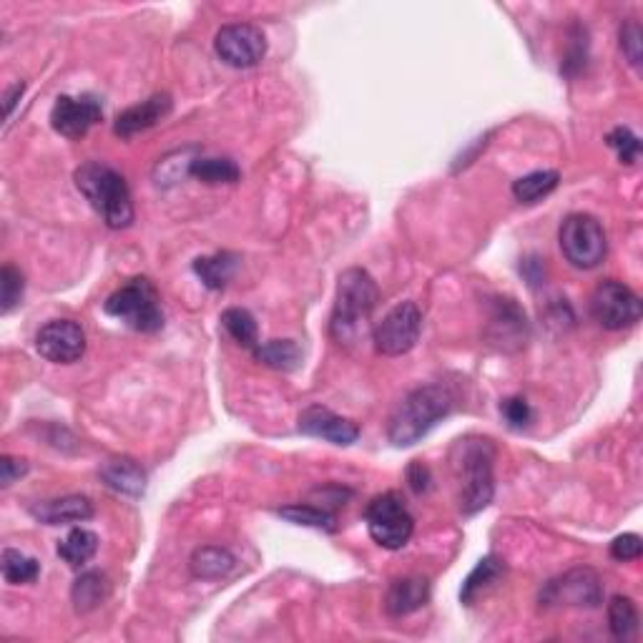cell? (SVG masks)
<instances>
[{"instance_id":"cell-10","label":"cell","mask_w":643,"mask_h":643,"mask_svg":"<svg viewBox=\"0 0 643 643\" xmlns=\"http://www.w3.org/2000/svg\"><path fill=\"white\" fill-rule=\"evenodd\" d=\"M603 601V583L591 568H573L543 586L541 606H576L596 608Z\"/></svg>"},{"instance_id":"cell-26","label":"cell","mask_w":643,"mask_h":643,"mask_svg":"<svg viewBox=\"0 0 643 643\" xmlns=\"http://www.w3.org/2000/svg\"><path fill=\"white\" fill-rule=\"evenodd\" d=\"M558 181H561L558 171H533V174L513 181V196L520 204H535V201L546 199L551 191H556Z\"/></svg>"},{"instance_id":"cell-34","label":"cell","mask_w":643,"mask_h":643,"mask_svg":"<svg viewBox=\"0 0 643 643\" xmlns=\"http://www.w3.org/2000/svg\"><path fill=\"white\" fill-rule=\"evenodd\" d=\"M500 415L513 430H523L533 422V410H530L528 400H523V397H508V400L500 402Z\"/></svg>"},{"instance_id":"cell-36","label":"cell","mask_w":643,"mask_h":643,"mask_svg":"<svg viewBox=\"0 0 643 643\" xmlns=\"http://www.w3.org/2000/svg\"><path fill=\"white\" fill-rule=\"evenodd\" d=\"M641 553H643V543H641V535L636 533H623L611 543L613 561H621V563L636 561V558H641Z\"/></svg>"},{"instance_id":"cell-31","label":"cell","mask_w":643,"mask_h":643,"mask_svg":"<svg viewBox=\"0 0 643 643\" xmlns=\"http://www.w3.org/2000/svg\"><path fill=\"white\" fill-rule=\"evenodd\" d=\"M38 576H41V563H38L36 558L16 551V548H6V551H3V578H6L11 586L33 583Z\"/></svg>"},{"instance_id":"cell-25","label":"cell","mask_w":643,"mask_h":643,"mask_svg":"<svg viewBox=\"0 0 643 643\" xmlns=\"http://www.w3.org/2000/svg\"><path fill=\"white\" fill-rule=\"evenodd\" d=\"M252 352L262 365L272 367V370L292 372L302 362V350H299L294 340H269L254 347Z\"/></svg>"},{"instance_id":"cell-24","label":"cell","mask_w":643,"mask_h":643,"mask_svg":"<svg viewBox=\"0 0 643 643\" xmlns=\"http://www.w3.org/2000/svg\"><path fill=\"white\" fill-rule=\"evenodd\" d=\"M98 535L88 528H73L71 533L58 543V556L71 568H81L96 556Z\"/></svg>"},{"instance_id":"cell-32","label":"cell","mask_w":643,"mask_h":643,"mask_svg":"<svg viewBox=\"0 0 643 643\" xmlns=\"http://www.w3.org/2000/svg\"><path fill=\"white\" fill-rule=\"evenodd\" d=\"M23 289H26V279H23L21 269H16L13 264H6L0 269V309H3V314H11L21 304Z\"/></svg>"},{"instance_id":"cell-27","label":"cell","mask_w":643,"mask_h":643,"mask_svg":"<svg viewBox=\"0 0 643 643\" xmlns=\"http://www.w3.org/2000/svg\"><path fill=\"white\" fill-rule=\"evenodd\" d=\"M222 327L227 330V335L232 337L239 347L254 350V347L259 345L257 319L252 317V312H249V309L229 307L227 312L222 314Z\"/></svg>"},{"instance_id":"cell-22","label":"cell","mask_w":643,"mask_h":643,"mask_svg":"<svg viewBox=\"0 0 643 643\" xmlns=\"http://www.w3.org/2000/svg\"><path fill=\"white\" fill-rule=\"evenodd\" d=\"M239 259L229 252L211 254V257L194 259V272L196 277L204 282V287L209 289H224L232 282L234 272H237Z\"/></svg>"},{"instance_id":"cell-35","label":"cell","mask_w":643,"mask_h":643,"mask_svg":"<svg viewBox=\"0 0 643 643\" xmlns=\"http://www.w3.org/2000/svg\"><path fill=\"white\" fill-rule=\"evenodd\" d=\"M621 48H623V53H626V58L631 66H638V63H641L643 33H641V26H638L636 21H628L621 26Z\"/></svg>"},{"instance_id":"cell-4","label":"cell","mask_w":643,"mask_h":643,"mask_svg":"<svg viewBox=\"0 0 643 643\" xmlns=\"http://www.w3.org/2000/svg\"><path fill=\"white\" fill-rule=\"evenodd\" d=\"M493 458V443L483 438L460 440L455 448V475H458L460 485L458 500L465 515L480 513L493 500Z\"/></svg>"},{"instance_id":"cell-16","label":"cell","mask_w":643,"mask_h":643,"mask_svg":"<svg viewBox=\"0 0 643 643\" xmlns=\"http://www.w3.org/2000/svg\"><path fill=\"white\" fill-rule=\"evenodd\" d=\"M171 114V96L169 93H154L146 101L136 103L131 109L121 111L116 116L114 134L121 136V139H131V136L141 134V131L154 129L156 124L166 119Z\"/></svg>"},{"instance_id":"cell-14","label":"cell","mask_w":643,"mask_h":643,"mask_svg":"<svg viewBox=\"0 0 643 643\" xmlns=\"http://www.w3.org/2000/svg\"><path fill=\"white\" fill-rule=\"evenodd\" d=\"M299 430L304 435L322 438L332 445H352L360 438L357 422L335 415V412L322 405H309L307 410H302V415H299Z\"/></svg>"},{"instance_id":"cell-5","label":"cell","mask_w":643,"mask_h":643,"mask_svg":"<svg viewBox=\"0 0 643 643\" xmlns=\"http://www.w3.org/2000/svg\"><path fill=\"white\" fill-rule=\"evenodd\" d=\"M103 312L121 319L126 327L144 332V335H154L164 327V309H161L159 292L146 277H136L116 289L103 304Z\"/></svg>"},{"instance_id":"cell-6","label":"cell","mask_w":643,"mask_h":643,"mask_svg":"<svg viewBox=\"0 0 643 643\" xmlns=\"http://www.w3.org/2000/svg\"><path fill=\"white\" fill-rule=\"evenodd\" d=\"M365 523L370 538L387 551H400L415 533V518L397 493H382L367 503Z\"/></svg>"},{"instance_id":"cell-23","label":"cell","mask_w":643,"mask_h":643,"mask_svg":"<svg viewBox=\"0 0 643 643\" xmlns=\"http://www.w3.org/2000/svg\"><path fill=\"white\" fill-rule=\"evenodd\" d=\"M109 591H111L109 578L103 576V573H98V571L83 573V576L76 578V583H73L71 601H73V606H76L78 613H88L106 601Z\"/></svg>"},{"instance_id":"cell-38","label":"cell","mask_w":643,"mask_h":643,"mask_svg":"<svg viewBox=\"0 0 643 643\" xmlns=\"http://www.w3.org/2000/svg\"><path fill=\"white\" fill-rule=\"evenodd\" d=\"M26 473H28L26 460L11 458V455H3V458H0V483H3V488L13 485L21 475Z\"/></svg>"},{"instance_id":"cell-39","label":"cell","mask_w":643,"mask_h":643,"mask_svg":"<svg viewBox=\"0 0 643 643\" xmlns=\"http://www.w3.org/2000/svg\"><path fill=\"white\" fill-rule=\"evenodd\" d=\"M23 91H26V83H23V81L16 83L13 88H8V91H6V116L13 114V109H16V103L21 101Z\"/></svg>"},{"instance_id":"cell-33","label":"cell","mask_w":643,"mask_h":643,"mask_svg":"<svg viewBox=\"0 0 643 643\" xmlns=\"http://www.w3.org/2000/svg\"><path fill=\"white\" fill-rule=\"evenodd\" d=\"M606 141L618 154L621 164H636L638 156H641V139H638L628 126H616V129L606 136Z\"/></svg>"},{"instance_id":"cell-28","label":"cell","mask_w":643,"mask_h":643,"mask_svg":"<svg viewBox=\"0 0 643 643\" xmlns=\"http://www.w3.org/2000/svg\"><path fill=\"white\" fill-rule=\"evenodd\" d=\"M608 628L616 641H628L638 631V608L628 596H613L608 603Z\"/></svg>"},{"instance_id":"cell-9","label":"cell","mask_w":643,"mask_h":643,"mask_svg":"<svg viewBox=\"0 0 643 643\" xmlns=\"http://www.w3.org/2000/svg\"><path fill=\"white\" fill-rule=\"evenodd\" d=\"M422 332V312L415 302H402L382 317L372 332V340L380 355L400 357L417 345Z\"/></svg>"},{"instance_id":"cell-7","label":"cell","mask_w":643,"mask_h":643,"mask_svg":"<svg viewBox=\"0 0 643 643\" xmlns=\"http://www.w3.org/2000/svg\"><path fill=\"white\" fill-rule=\"evenodd\" d=\"M561 252L576 269H596L606 259V229L591 214H571L558 232Z\"/></svg>"},{"instance_id":"cell-20","label":"cell","mask_w":643,"mask_h":643,"mask_svg":"<svg viewBox=\"0 0 643 643\" xmlns=\"http://www.w3.org/2000/svg\"><path fill=\"white\" fill-rule=\"evenodd\" d=\"M237 566V558L227 551V548L219 546H206L194 551L191 556V573L196 578H204V581H217V578L229 576Z\"/></svg>"},{"instance_id":"cell-11","label":"cell","mask_w":643,"mask_h":643,"mask_svg":"<svg viewBox=\"0 0 643 643\" xmlns=\"http://www.w3.org/2000/svg\"><path fill=\"white\" fill-rule=\"evenodd\" d=\"M214 51L227 66L252 68L267 53V36L252 23H232L217 33Z\"/></svg>"},{"instance_id":"cell-30","label":"cell","mask_w":643,"mask_h":643,"mask_svg":"<svg viewBox=\"0 0 643 643\" xmlns=\"http://www.w3.org/2000/svg\"><path fill=\"white\" fill-rule=\"evenodd\" d=\"M279 515L294 525H307V528L327 530V533H335L337 530L335 513H330L327 508H317V505H309V503L287 505V508H279Z\"/></svg>"},{"instance_id":"cell-13","label":"cell","mask_w":643,"mask_h":643,"mask_svg":"<svg viewBox=\"0 0 643 643\" xmlns=\"http://www.w3.org/2000/svg\"><path fill=\"white\" fill-rule=\"evenodd\" d=\"M101 119V103L93 96H58L51 109V126L66 139H81Z\"/></svg>"},{"instance_id":"cell-2","label":"cell","mask_w":643,"mask_h":643,"mask_svg":"<svg viewBox=\"0 0 643 643\" xmlns=\"http://www.w3.org/2000/svg\"><path fill=\"white\" fill-rule=\"evenodd\" d=\"M76 189L86 196L98 217L109 229H126L134 222V199L124 176L103 161H86L78 166Z\"/></svg>"},{"instance_id":"cell-3","label":"cell","mask_w":643,"mask_h":643,"mask_svg":"<svg viewBox=\"0 0 643 643\" xmlns=\"http://www.w3.org/2000/svg\"><path fill=\"white\" fill-rule=\"evenodd\" d=\"M380 289L367 269H345L337 279L335 309H332L330 332L340 345H350L362 335L370 314L375 312Z\"/></svg>"},{"instance_id":"cell-8","label":"cell","mask_w":643,"mask_h":643,"mask_svg":"<svg viewBox=\"0 0 643 643\" xmlns=\"http://www.w3.org/2000/svg\"><path fill=\"white\" fill-rule=\"evenodd\" d=\"M591 312L593 319H596L603 330L621 332L633 327L641 319L643 304L641 297L631 287H626L618 279H606L593 292Z\"/></svg>"},{"instance_id":"cell-17","label":"cell","mask_w":643,"mask_h":643,"mask_svg":"<svg viewBox=\"0 0 643 643\" xmlns=\"http://www.w3.org/2000/svg\"><path fill=\"white\" fill-rule=\"evenodd\" d=\"M31 515L38 523L46 525L83 523V520L93 518V503L86 495H63V498L41 500V503L31 505Z\"/></svg>"},{"instance_id":"cell-29","label":"cell","mask_w":643,"mask_h":643,"mask_svg":"<svg viewBox=\"0 0 643 643\" xmlns=\"http://www.w3.org/2000/svg\"><path fill=\"white\" fill-rule=\"evenodd\" d=\"M189 174L194 179L204 181L209 186L217 184H237L242 171L232 159H194L189 166Z\"/></svg>"},{"instance_id":"cell-21","label":"cell","mask_w":643,"mask_h":643,"mask_svg":"<svg viewBox=\"0 0 643 643\" xmlns=\"http://www.w3.org/2000/svg\"><path fill=\"white\" fill-rule=\"evenodd\" d=\"M503 576H505V563L500 561V558L495 556L483 558V561H480L463 581V588H460V601H463L465 606H473L475 598H478L480 593L488 591V588L493 586V583H498Z\"/></svg>"},{"instance_id":"cell-1","label":"cell","mask_w":643,"mask_h":643,"mask_svg":"<svg viewBox=\"0 0 643 643\" xmlns=\"http://www.w3.org/2000/svg\"><path fill=\"white\" fill-rule=\"evenodd\" d=\"M455 397L443 385H422L402 397L387 425V438L397 448H410L420 443L438 422L453 412Z\"/></svg>"},{"instance_id":"cell-15","label":"cell","mask_w":643,"mask_h":643,"mask_svg":"<svg viewBox=\"0 0 643 643\" xmlns=\"http://www.w3.org/2000/svg\"><path fill=\"white\" fill-rule=\"evenodd\" d=\"M488 335L500 350H520L528 340V322H525V314L513 299H498L493 309V317H490Z\"/></svg>"},{"instance_id":"cell-37","label":"cell","mask_w":643,"mask_h":643,"mask_svg":"<svg viewBox=\"0 0 643 643\" xmlns=\"http://www.w3.org/2000/svg\"><path fill=\"white\" fill-rule=\"evenodd\" d=\"M407 485L412 488V493L417 495H425L430 493V488H433V473H430V468L422 463H412L410 468H407Z\"/></svg>"},{"instance_id":"cell-12","label":"cell","mask_w":643,"mask_h":643,"mask_svg":"<svg viewBox=\"0 0 643 643\" xmlns=\"http://www.w3.org/2000/svg\"><path fill=\"white\" fill-rule=\"evenodd\" d=\"M36 350L43 360L71 365L86 352V332L73 319H53L36 335Z\"/></svg>"},{"instance_id":"cell-18","label":"cell","mask_w":643,"mask_h":643,"mask_svg":"<svg viewBox=\"0 0 643 643\" xmlns=\"http://www.w3.org/2000/svg\"><path fill=\"white\" fill-rule=\"evenodd\" d=\"M430 601V581L422 576H405L390 583L385 596V611L390 616H410Z\"/></svg>"},{"instance_id":"cell-19","label":"cell","mask_w":643,"mask_h":643,"mask_svg":"<svg viewBox=\"0 0 643 643\" xmlns=\"http://www.w3.org/2000/svg\"><path fill=\"white\" fill-rule=\"evenodd\" d=\"M101 480L109 485L111 490L121 495H131V498H139L146 490V470L141 468L136 460L131 458H114L106 460L98 470Z\"/></svg>"}]
</instances>
